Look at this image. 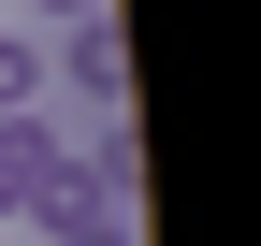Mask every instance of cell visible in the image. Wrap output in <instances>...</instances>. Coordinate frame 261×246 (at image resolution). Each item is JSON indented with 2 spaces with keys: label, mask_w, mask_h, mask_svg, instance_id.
Returning a JSON list of instances; mask_svg holds the SVG:
<instances>
[{
  "label": "cell",
  "mask_w": 261,
  "mask_h": 246,
  "mask_svg": "<svg viewBox=\"0 0 261 246\" xmlns=\"http://www.w3.org/2000/svg\"><path fill=\"white\" fill-rule=\"evenodd\" d=\"M0 246H29V232H0Z\"/></svg>",
  "instance_id": "cell-2"
},
{
  "label": "cell",
  "mask_w": 261,
  "mask_h": 246,
  "mask_svg": "<svg viewBox=\"0 0 261 246\" xmlns=\"http://www.w3.org/2000/svg\"><path fill=\"white\" fill-rule=\"evenodd\" d=\"M58 102V58H44V29H0V116H44Z\"/></svg>",
  "instance_id": "cell-1"
}]
</instances>
